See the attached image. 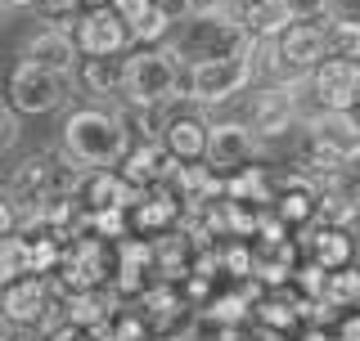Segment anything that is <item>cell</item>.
Here are the masks:
<instances>
[{
  "mask_svg": "<svg viewBox=\"0 0 360 341\" xmlns=\"http://www.w3.org/2000/svg\"><path fill=\"white\" fill-rule=\"evenodd\" d=\"M324 32H329V54L360 59V18H333Z\"/></svg>",
  "mask_w": 360,
  "mask_h": 341,
  "instance_id": "obj_21",
  "label": "cell"
},
{
  "mask_svg": "<svg viewBox=\"0 0 360 341\" xmlns=\"http://www.w3.org/2000/svg\"><path fill=\"white\" fill-rule=\"evenodd\" d=\"M117 166H122V175H127L135 189H153V185H162V180H172L180 162L172 157V149L162 144V135H158V140H140V144H131L127 157H122Z\"/></svg>",
  "mask_w": 360,
  "mask_h": 341,
  "instance_id": "obj_7",
  "label": "cell"
},
{
  "mask_svg": "<svg viewBox=\"0 0 360 341\" xmlns=\"http://www.w3.org/2000/svg\"><path fill=\"white\" fill-rule=\"evenodd\" d=\"M45 9H54V14H59V9H72V5H82V0H41Z\"/></svg>",
  "mask_w": 360,
  "mask_h": 341,
  "instance_id": "obj_32",
  "label": "cell"
},
{
  "mask_svg": "<svg viewBox=\"0 0 360 341\" xmlns=\"http://www.w3.org/2000/svg\"><path fill=\"white\" fill-rule=\"evenodd\" d=\"M112 9H117L127 22H135V18H144L153 9V0H112Z\"/></svg>",
  "mask_w": 360,
  "mask_h": 341,
  "instance_id": "obj_28",
  "label": "cell"
},
{
  "mask_svg": "<svg viewBox=\"0 0 360 341\" xmlns=\"http://www.w3.org/2000/svg\"><path fill=\"white\" fill-rule=\"evenodd\" d=\"M356 117H360V95H356Z\"/></svg>",
  "mask_w": 360,
  "mask_h": 341,
  "instance_id": "obj_36",
  "label": "cell"
},
{
  "mask_svg": "<svg viewBox=\"0 0 360 341\" xmlns=\"http://www.w3.org/2000/svg\"><path fill=\"white\" fill-rule=\"evenodd\" d=\"M324 189L342 193V198L356 207V215H360V170H356V166H333V175L324 180Z\"/></svg>",
  "mask_w": 360,
  "mask_h": 341,
  "instance_id": "obj_22",
  "label": "cell"
},
{
  "mask_svg": "<svg viewBox=\"0 0 360 341\" xmlns=\"http://www.w3.org/2000/svg\"><path fill=\"white\" fill-rule=\"evenodd\" d=\"M77 81L90 95H117V90H127V59L122 54H82Z\"/></svg>",
  "mask_w": 360,
  "mask_h": 341,
  "instance_id": "obj_13",
  "label": "cell"
},
{
  "mask_svg": "<svg viewBox=\"0 0 360 341\" xmlns=\"http://www.w3.org/2000/svg\"><path fill=\"white\" fill-rule=\"evenodd\" d=\"M14 229H18V211H14L9 198H0V238H9Z\"/></svg>",
  "mask_w": 360,
  "mask_h": 341,
  "instance_id": "obj_29",
  "label": "cell"
},
{
  "mask_svg": "<svg viewBox=\"0 0 360 341\" xmlns=\"http://www.w3.org/2000/svg\"><path fill=\"white\" fill-rule=\"evenodd\" d=\"M82 5H86V9H108L112 0H82Z\"/></svg>",
  "mask_w": 360,
  "mask_h": 341,
  "instance_id": "obj_33",
  "label": "cell"
},
{
  "mask_svg": "<svg viewBox=\"0 0 360 341\" xmlns=\"http://www.w3.org/2000/svg\"><path fill=\"white\" fill-rule=\"evenodd\" d=\"M292 121V95L284 86H270L252 99V131L257 135H284Z\"/></svg>",
  "mask_w": 360,
  "mask_h": 341,
  "instance_id": "obj_15",
  "label": "cell"
},
{
  "mask_svg": "<svg viewBox=\"0 0 360 341\" xmlns=\"http://www.w3.org/2000/svg\"><path fill=\"white\" fill-rule=\"evenodd\" d=\"M0 314H5V283H0Z\"/></svg>",
  "mask_w": 360,
  "mask_h": 341,
  "instance_id": "obj_35",
  "label": "cell"
},
{
  "mask_svg": "<svg viewBox=\"0 0 360 341\" xmlns=\"http://www.w3.org/2000/svg\"><path fill=\"white\" fill-rule=\"evenodd\" d=\"M311 243V260L315 265H324V269H342V265H352V256H356V243H352V234H347V225H315V234L307 238Z\"/></svg>",
  "mask_w": 360,
  "mask_h": 341,
  "instance_id": "obj_14",
  "label": "cell"
},
{
  "mask_svg": "<svg viewBox=\"0 0 360 341\" xmlns=\"http://www.w3.org/2000/svg\"><path fill=\"white\" fill-rule=\"evenodd\" d=\"M22 274H32V260H27V238L9 234L0 238V283H14Z\"/></svg>",
  "mask_w": 360,
  "mask_h": 341,
  "instance_id": "obj_19",
  "label": "cell"
},
{
  "mask_svg": "<svg viewBox=\"0 0 360 341\" xmlns=\"http://www.w3.org/2000/svg\"><path fill=\"white\" fill-rule=\"evenodd\" d=\"M338 341H360V305L347 314L342 323H338Z\"/></svg>",
  "mask_w": 360,
  "mask_h": 341,
  "instance_id": "obj_30",
  "label": "cell"
},
{
  "mask_svg": "<svg viewBox=\"0 0 360 341\" xmlns=\"http://www.w3.org/2000/svg\"><path fill=\"white\" fill-rule=\"evenodd\" d=\"M225 198H234V202H275V185L266 180V170L239 166V170H234V180L225 185Z\"/></svg>",
  "mask_w": 360,
  "mask_h": 341,
  "instance_id": "obj_18",
  "label": "cell"
},
{
  "mask_svg": "<svg viewBox=\"0 0 360 341\" xmlns=\"http://www.w3.org/2000/svg\"><path fill=\"white\" fill-rule=\"evenodd\" d=\"M50 310V297H45V283L41 274H22L14 283H5V319L18 323V328H32L45 319Z\"/></svg>",
  "mask_w": 360,
  "mask_h": 341,
  "instance_id": "obj_12",
  "label": "cell"
},
{
  "mask_svg": "<svg viewBox=\"0 0 360 341\" xmlns=\"http://www.w3.org/2000/svg\"><path fill=\"white\" fill-rule=\"evenodd\" d=\"M342 166H356V170H360V135L347 144V162H342Z\"/></svg>",
  "mask_w": 360,
  "mask_h": 341,
  "instance_id": "obj_31",
  "label": "cell"
},
{
  "mask_svg": "<svg viewBox=\"0 0 360 341\" xmlns=\"http://www.w3.org/2000/svg\"><path fill=\"white\" fill-rule=\"evenodd\" d=\"M180 90V67L172 50H158V45H140V50L127 59V90L122 95L131 104L144 108H162Z\"/></svg>",
  "mask_w": 360,
  "mask_h": 341,
  "instance_id": "obj_3",
  "label": "cell"
},
{
  "mask_svg": "<svg viewBox=\"0 0 360 341\" xmlns=\"http://www.w3.org/2000/svg\"><path fill=\"white\" fill-rule=\"evenodd\" d=\"M77 193H82V202H86V211H104V207H135L140 202V193L144 189H135L122 170H108V166H95L90 175L77 185Z\"/></svg>",
  "mask_w": 360,
  "mask_h": 341,
  "instance_id": "obj_9",
  "label": "cell"
},
{
  "mask_svg": "<svg viewBox=\"0 0 360 341\" xmlns=\"http://www.w3.org/2000/svg\"><path fill=\"white\" fill-rule=\"evenodd\" d=\"M329 5H333V0H284V9H288L292 22H315V18H324V14H329Z\"/></svg>",
  "mask_w": 360,
  "mask_h": 341,
  "instance_id": "obj_25",
  "label": "cell"
},
{
  "mask_svg": "<svg viewBox=\"0 0 360 341\" xmlns=\"http://www.w3.org/2000/svg\"><path fill=\"white\" fill-rule=\"evenodd\" d=\"M22 59L41 63V67H54V72H77L82 45H77V36L68 27H41L37 36L22 41Z\"/></svg>",
  "mask_w": 360,
  "mask_h": 341,
  "instance_id": "obj_8",
  "label": "cell"
},
{
  "mask_svg": "<svg viewBox=\"0 0 360 341\" xmlns=\"http://www.w3.org/2000/svg\"><path fill=\"white\" fill-rule=\"evenodd\" d=\"M252 76H257V59L248 54V41H243V50H234V54L194 59L185 76V90L194 104H225V99H234L239 90L252 86Z\"/></svg>",
  "mask_w": 360,
  "mask_h": 341,
  "instance_id": "obj_2",
  "label": "cell"
},
{
  "mask_svg": "<svg viewBox=\"0 0 360 341\" xmlns=\"http://www.w3.org/2000/svg\"><path fill=\"white\" fill-rule=\"evenodd\" d=\"M18 144V108H0V153H9Z\"/></svg>",
  "mask_w": 360,
  "mask_h": 341,
  "instance_id": "obj_27",
  "label": "cell"
},
{
  "mask_svg": "<svg viewBox=\"0 0 360 341\" xmlns=\"http://www.w3.org/2000/svg\"><path fill=\"white\" fill-rule=\"evenodd\" d=\"M153 9H158L167 22H172V27H180V22H189L202 5H198V0H153Z\"/></svg>",
  "mask_w": 360,
  "mask_h": 341,
  "instance_id": "obj_24",
  "label": "cell"
},
{
  "mask_svg": "<svg viewBox=\"0 0 360 341\" xmlns=\"http://www.w3.org/2000/svg\"><path fill=\"white\" fill-rule=\"evenodd\" d=\"M207 140H212V126L202 117H194V112H180V117H172L162 126V144L172 149V157L180 166L207 162Z\"/></svg>",
  "mask_w": 360,
  "mask_h": 341,
  "instance_id": "obj_11",
  "label": "cell"
},
{
  "mask_svg": "<svg viewBox=\"0 0 360 341\" xmlns=\"http://www.w3.org/2000/svg\"><path fill=\"white\" fill-rule=\"evenodd\" d=\"M167 32H172V22L158 14V9H149L144 18H135V22H131V36L140 41V45H158V41L167 36Z\"/></svg>",
  "mask_w": 360,
  "mask_h": 341,
  "instance_id": "obj_23",
  "label": "cell"
},
{
  "mask_svg": "<svg viewBox=\"0 0 360 341\" xmlns=\"http://www.w3.org/2000/svg\"><path fill=\"white\" fill-rule=\"evenodd\" d=\"M257 157V131H248L243 121H221L212 126V140H207V162L212 166H225V170H239L243 162Z\"/></svg>",
  "mask_w": 360,
  "mask_h": 341,
  "instance_id": "obj_10",
  "label": "cell"
},
{
  "mask_svg": "<svg viewBox=\"0 0 360 341\" xmlns=\"http://www.w3.org/2000/svg\"><path fill=\"white\" fill-rule=\"evenodd\" d=\"M257 310H262V323H266V328H279V333L297 323L292 305H284V301H266V305H257Z\"/></svg>",
  "mask_w": 360,
  "mask_h": 341,
  "instance_id": "obj_26",
  "label": "cell"
},
{
  "mask_svg": "<svg viewBox=\"0 0 360 341\" xmlns=\"http://www.w3.org/2000/svg\"><path fill=\"white\" fill-rule=\"evenodd\" d=\"M68 76L72 72H54V67H41V63L22 59L14 72H9V104L18 112H27V117H45V112L63 108Z\"/></svg>",
  "mask_w": 360,
  "mask_h": 341,
  "instance_id": "obj_4",
  "label": "cell"
},
{
  "mask_svg": "<svg viewBox=\"0 0 360 341\" xmlns=\"http://www.w3.org/2000/svg\"><path fill=\"white\" fill-rule=\"evenodd\" d=\"M307 341H338V337H324V333H311Z\"/></svg>",
  "mask_w": 360,
  "mask_h": 341,
  "instance_id": "obj_34",
  "label": "cell"
},
{
  "mask_svg": "<svg viewBox=\"0 0 360 341\" xmlns=\"http://www.w3.org/2000/svg\"><path fill=\"white\" fill-rule=\"evenodd\" d=\"M63 149L72 162L82 166H117L131 149V135L122 126V112H104V108H77L63 121Z\"/></svg>",
  "mask_w": 360,
  "mask_h": 341,
  "instance_id": "obj_1",
  "label": "cell"
},
{
  "mask_svg": "<svg viewBox=\"0 0 360 341\" xmlns=\"http://www.w3.org/2000/svg\"><path fill=\"white\" fill-rule=\"evenodd\" d=\"M311 135L315 140H324V144H338V149L347 153V144L360 135V117L352 108H320L311 117Z\"/></svg>",
  "mask_w": 360,
  "mask_h": 341,
  "instance_id": "obj_17",
  "label": "cell"
},
{
  "mask_svg": "<svg viewBox=\"0 0 360 341\" xmlns=\"http://www.w3.org/2000/svg\"><path fill=\"white\" fill-rule=\"evenodd\" d=\"M311 95L320 99V108H352L356 112V95H360V59L347 54H329L311 67L307 76Z\"/></svg>",
  "mask_w": 360,
  "mask_h": 341,
  "instance_id": "obj_5",
  "label": "cell"
},
{
  "mask_svg": "<svg viewBox=\"0 0 360 341\" xmlns=\"http://www.w3.org/2000/svg\"><path fill=\"white\" fill-rule=\"evenodd\" d=\"M275 211H279V220L292 225V229L315 225V220H320V193L307 189L302 180H292V185H284V189L275 193Z\"/></svg>",
  "mask_w": 360,
  "mask_h": 341,
  "instance_id": "obj_16",
  "label": "cell"
},
{
  "mask_svg": "<svg viewBox=\"0 0 360 341\" xmlns=\"http://www.w3.org/2000/svg\"><path fill=\"white\" fill-rule=\"evenodd\" d=\"M324 301L329 305H360V269L342 265V269H329V288H324Z\"/></svg>",
  "mask_w": 360,
  "mask_h": 341,
  "instance_id": "obj_20",
  "label": "cell"
},
{
  "mask_svg": "<svg viewBox=\"0 0 360 341\" xmlns=\"http://www.w3.org/2000/svg\"><path fill=\"white\" fill-rule=\"evenodd\" d=\"M131 22L117 14V9H86V18L77 22V45L82 54H122L131 45Z\"/></svg>",
  "mask_w": 360,
  "mask_h": 341,
  "instance_id": "obj_6",
  "label": "cell"
}]
</instances>
